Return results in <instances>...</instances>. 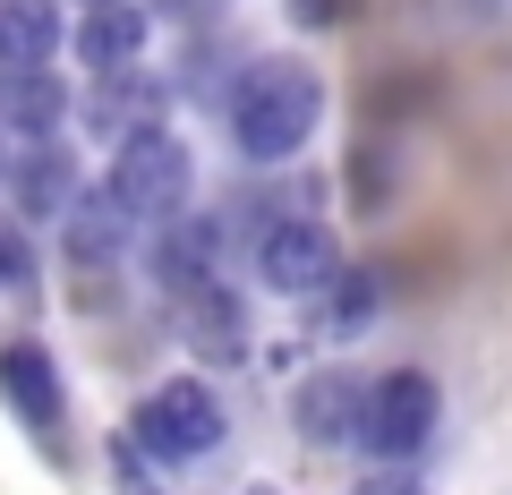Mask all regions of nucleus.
Wrapping results in <instances>:
<instances>
[{"label":"nucleus","mask_w":512,"mask_h":495,"mask_svg":"<svg viewBox=\"0 0 512 495\" xmlns=\"http://www.w3.org/2000/svg\"><path fill=\"white\" fill-rule=\"evenodd\" d=\"M60 43H69V26H60L52 0H0V60H9V77L52 69Z\"/></svg>","instance_id":"nucleus-9"},{"label":"nucleus","mask_w":512,"mask_h":495,"mask_svg":"<svg viewBox=\"0 0 512 495\" xmlns=\"http://www.w3.org/2000/svg\"><path fill=\"white\" fill-rule=\"evenodd\" d=\"M436 419H444L436 376H427V367H393V376L367 385V427H359V444H367L376 461H410V453H427Z\"/></svg>","instance_id":"nucleus-4"},{"label":"nucleus","mask_w":512,"mask_h":495,"mask_svg":"<svg viewBox=\"0 0 512 495\" xmlns=\"http://www.w3.org/2000/svg\"><path fill=\"white\" fill-rule=\"evenodd\" d=\"M86 9H94V0H86Z\"/></svg>","instance_id":"nucleus-20"},{"label":"nucleus","mask_w":512,"mask_h":495,"mask_svg":"<svg viewBox=\"0 0 512 495\" xmlns=\"http://www.w3.org/2000/svg\"><path fill=\"white\" fill-rule=\"evenodd\" d=\"M359 18V0H291V26H308V35H325V26H350Z\"/></svg>","instance_id":"nucleus-17"},{"label":"nucleus","mask_w":512,"mask_h":495,"mask_svg":"<svg viewBox=\"0 0 512 495\" xmlns=\"http://www.w3.org/2000/svg\"><path fill=\"white\" fill-rule=\"evenodd\" d=\"M367 495H419V487H402V478H384V487H367Z\"/></svg>","instance_id":"nucleus-18"},{"label":"nucleus","mask_w":512,"mask_h":495,"mask_svg":"<svg viewBox=\"0 0 512 495\" xmlns=\"http://www.w3.org/2000/svg\"><path fill=\"white\" fill-rule=\"evenodd\" d=\"M60 222H69V257H77V265H111V257L128 248V222H137V214H128L111 188H77V205H69Z\"/></svg>","instance_id":"nucleus-11"},{"label":"nucleus","mask_w":512,"mask_h":495,"mask_svg":"<svg viewBox=\"0 0 512 495\" xmlns=\"http://www.w3.org/2000/svg\"><path fill=\"white\" fill-rule=\"evenodd\" d=\"M384 308V274H367V265H342V282L325 291V333L333 342H350V333H367Z\"/></svg>","instance_id":"nucleus-14"},{"label":"nucleus","mask_w":512,"mask_h":495,"mask_svg":"<svg viewBox=\"0 0 512 495\" xmlns=\"http://www.w3.org/2000/svg\"><path fill=\"white\" fill-rule=\"evenodd\" d=\"M0 299H35V257L18 231H0Z\"/></svg>","instance_id":"nucleus-15"},{"label":"nucleus","mask_w":512,"mask_h":495,"mask_svg":"<svg viewBox=\"0 0 512 495\" xmlns=\"http://www.w3.org/2000/svg\"><path fill=\"white\" fill-rule=\"evenodd\" d=\"M137 453H154V461H205L222 444V402H214V385H197V376H171V385H154L146 402H137Z\"/></svg>","instance_id":"nucleus-3"},{"label":"nucleus","mask_w":512,"mask_h":495,"mask_svg":"<svg viewBox=\"0 0 512 495\" xmlns=\"http://www.w3.org/2000/svg\"><path fill=\"white\" fill-rule=\"evenodd\" d=\"M171 308H180V333L205 359H239V350H248V325H239V308H231L222 282H188V291H171Z\"/></svg>","instance_id":"nucleus-10"},{"label":"nucleus","mask_w":512,"mask_h":495,"mask_svg":"<svg viewBox=\"0 0 512 495\" xmlns=\"http://www.w3.org/2000/svg\"><path fill=\"white\" fill-rule=\"evenodd\" d=\"M256 282L282 299H325L342 282V248H333V222H308V214H282L265 222L256 239Z\"/></svg>","instance_id":"nucleus-5"},{"label":"nucleus","mask_w":512,"mask_h":495,"mask_svg":"<svg viewBox=\"0 0 512 495\" xmlns=\"http://www.w3.org/2000/svg\"><path fill=\"white\" fill-rule=\"evenodd\" d=\"M60 111H69V86L52 69H26V77L0 86V129H18V137H52Z\"/></svg>","instance_id":"nucleus-13"},{"label":"nucleus","mask_w":512,"mask_h":495,"mask_svg":"<svg viewBox=\"0 0 512 495\" xmlns=\"http://www.w3.org/2000/svg\"><path fill=\"white\" fill-rule=\"evenodd\" d=\"M0 393H9V410H18L26 427L60 436V419H69V393H60V367H52V350H43V342L0 350Z\"/></svg>","instance_id":"nucleus-8"},{"label":"nucleus","mask_w":512,"mask_h":495,"mask_svg":"<svg viewBox=\"0 0 512 495\" xmlns=\"http://www.w3.org/2000/svg\"><path fill=\"white\" fill-rule=\"evenodd\" d=\"M291 419L308 444H359L367 427V385L350 376V367H325V376H308V385L291 393Z\"/></svg>","instance_id":"nucleus-6"},{"label":"nucleus","mask_w":512,"mask_h":495,"mask_svg":"<svg viewBox=\"0 0 512 495\" xmlns=\"http://www.w3.org/2000/svg\"><path fill=\"white\" fill-rule=\"evenodd\" d=\"M69 43H77V60H86L94 77H120L146 52V9H137V0H94L86 18L69 26Z\"/></svg>","instance_id":"nucleus-7"},{"label":"nucleus","mask_w":512,"mask_h":495,"mask_svg":"<svg viewBox=\"0 0 512 495\" xmlns=\"http://www.w3.org/2000/svg\"><path fill=\"white\" fill-rule=\"evenodd\" d=\"M350 188H359V205H384V188H393V154H384V146H359Z\"/></svg>","instance_id":"nucleus-16"},{"label":"nucleus","mask_w":512,"mask_h":495,"mask_svg":"<svg viewBox=\"0 0 512 495\" xmlns=\"http://www.w3.org/2000/svg\"><path fill=\"white\" fill-rule=\"evenodd\" d=\"M0 86H9V60H0Z\"/></svg>","instance_id":"nucleus-19"},{"label":"nucleus","mask_w":512,"mask_h":495,"mask_svg":"<svg viewBox=\"0 0 512 495\" xmlns=\"http://www.w3.org/2000/svg\"><path fill=\"white\" fill-rule=\"evenodd\" d=\"M18 205H26V214H69V205H77V163L52 146V137H26V163H18Z\"/></svg>","instance_id":"nucleus-12"},{"label":"nucleus","mask_w":512,"mask_h":495,"mask_svg":"<svg viewBox=\"0 0 512 495\" xmlns=\"http://www.w3.org/2000/svg\"><path fill=\"white\" fill-rule=\"evenodd\" d=\"M316 120H325V77H316L308 60L265 52V60L239 69V86H231V146L248 154V163H291V154L316 137Z\"/></svg>","instance_id":"nucleus-1"},{"label":"nucleus","mask_w":512,"mask_h":495,"mask_svg":"<svg viewBox=\"0 0 512 495\" xmlns=\"http://www.w3.org/2000/svg\"><path fill=\"white\" fill-rule=\"evenodd\" d=\"M111 197L128 205L137 222H171L188 205V188H197V154L180 146L171 129H128L120 154H111Z\"/></svg>","instance_id":"nucleus-2"}]
</instances>
